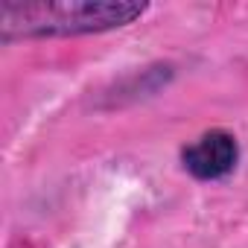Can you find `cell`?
Listing matches in <instances>:
<instances>
[{
  "label": "cell",
  "mask_w": 248,
  "mask_h": 248,
  "mask_svg": "<svg viewBox=\"0 0 248 248\" xmlns=\"http://www.w3.org/2000/svg\"><path fill=\"white\" fill-rule=\"evenodd\" d=\"M149 12L138 0H3L0 38L3 44L24 38H73L129 27Z\"/></svg>",
  "instance_id": "cell-1"
},
{
  "label": "cell",
  "mask_w": 248,
  "mask_h": 248,
  "mask_svg": "<svg viewBox=\"0 0 248 248\" xmlns=\"http://www.w3.org/2000/svg\"><path fill=\"white\" fill-rule=\"evenodd\" d=\"M239 164V143L225 129H210L181 149V167L196 181H222Z\"/></svg>",
  "instance_id": "cell-2"
}]
</instances>
